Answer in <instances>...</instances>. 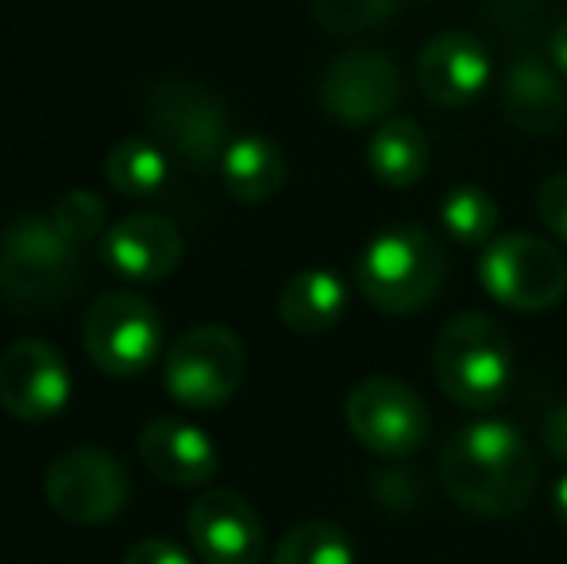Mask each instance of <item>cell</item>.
I'll list each match as a JSON object with an SVG mask.
<instances>
[{
    "label": "cell",
    "mask_w": 567,
    "mask_h": 564,
    "mask_svg": "<svg viewBox=\"0 0 567 564\" xmlns=\"http://www.w3.org/2000/svg\"><path fill=\"white\" fill-rule=\"evenodd\" d=\"M441 483L467 514L509 519L537 491V457L514 425L478 418L441 449Z\"/></svg>",
    "instance_id": "1"
},
{
    "label": "cell",
    "mask_w": 567,
    "mask_h": 564,
    "mask_svg": "<svg viewBox=\"0 0 567 564\" xmlns=\"http://www.w3.org/2000/svg\"><path fill=\"white\" fill-rule=\"evenodd\" d=\"M78 244L51 213H23L0 228V298L12 309H54L78 286Z\"/></svg>",
    "instance_id": "2"
},
{
    "label": "cell",
    "mask_w": 567,
    "mask_h": 564,
    "mask_svg": "<svg viewBox=\"0 0 567 564\" xmlns=\"http://www.w3.org/2000/svg\"><path fill=\"white\" fill-rule=\"evenodd\" d=\"M444 248L421 225H390L355 259V290L379 314H417L444 286Z\"/></svg>",
    "instance_id": "3"
},
{
    "label": "cell",
    "mask_w": 567,
    "mask_h": 564,
    "mask_svg": "<svg viewBox=\"0 0 567 564\" xmlns=\"http://www.w3.org/2000/svg\"><path fill=\"white\" fill-rule=\"evenodd\" d=\"M509 371V337L486 314H460L444 325L433 348V376L441 391L463 410H491L506 399Z\"/></svg>",
    "instance_id": "4"
},
{
    "label": "cell",
    "mask_w": 567,
    "mask_h": 564,
    "mask_svg": "<svg viewBox=\"0 0 567 564\" xmlns=\"http://www.w3.org/2000/svg\"><path fill=\"white\" fill-rule=\"evenodd\" d=\"M143 116L155 140L189 171H213L228 151V109L213 90L186 78H158L143 90Z\"/></svg>",
    "instance_id": "5"
},
{
    "label": "cell",
    "mask_w": 567,
    "mask_h": 564,
    "mask_svg": "<svg viewBox=\"0 0 567 564\" xmlns=\"http://www.w3.org/2000/svg\"><path fill=\"white\" fill-rule=\"evenodd\" d=\"M478 283L498 306L517 314H545L567 294V259L556 244L533 233H506L486 244Z\"/></svg>",
    "instance_id": "6"
},
{
    "label": "cell",
    "mask_w": 567,
    "mask_h": 564,
    "mask_svg": "<svg viewBox=\"0 0 567 564\" xmlns=\"http://www.w3.org/2000/svg\"><path fill=\"white\" fill-rule=\"evenodd\" d=\"M85 356L113 379H135L163 352V317L135 290H109L90 306L82 325Z\"/></svg>",
    "instance_id": "7"
},
{
    "label": "cell",
    "mask_w": 567,
    "mask_h": 564,
    "mask_svg": "<svg viewBox=\"0 0 567 564\" xmlns=\"http://www.w3.org/2000/svg\"><path fill=\"white\" fill-rule=\"evenodd\" d=\"M244 340L225 325H197L166 348L163 383L178 407L217 410L244 383Z\"/></svg>",
    "instance_id": "8"
},
{
    "label": "cell",
    "mask_w": 567,
    "mask_h": 564,
    "mask_svg": "<svg viewBox=\"0 0 567 564\" xmlns=\"http://www.w3.org/2000/svg\"><path fill=\"white\" fill-rule=\"evenodd\" d=\"M43 495L51 511L78 526H101L124 511L132 483L124 460L101 444H74L51 460L43 475Z\"/></svg>",
    "instance_id": "9"
},
{
    "label": "cell",
    "mask_w": 567,
    "mask_h": 564,
    "mask_svg": "<svg viewBox=\"0 0 567 564\" xmlns=\"http://www.w3.org/2000/svg\"><path fill=\"white\" fill-rule=\"evenodd\" d=\"M343 418L363 449L390 460L413 457L421 444H429V433H433L425 399L394 376H371L351 387Z\"/></svg>",
    "instance_id": "10"
},
{
    "label": "cell",
    "mask_w": 567,
    "mask_h": 564,
    "mask_svg": "<svg viewBox=\"0 0 567 564\" xmlns=\"http://www.w3.org/2000/svg\"><path fill=\"white\" fill-rule=\"evenodd\" d=\"M317 101L332 121L363 129L394 113L402 101V70L382 51H343L321 70Z\"/></svg>",
    "instance_id": "11"
},
{
    "label": "cell",
    "mask_w": 567,
    "mask_h": 564,
    "mask_svg": "<svg viewBox=\"0 0 567 564\" xmlns=\"http://www.w3.org/2000/svg\"><path fill=\"white\" fill-rule=\"evenodd\" d=\"M74 379L54 345L23 337L0 352V407L16 422H51L70 407Z\"/></svg>",
    "instance_id": "12"
},
{
    "label": "cell",
    "mask_w": 567,
    "mask_h": 564,
    "mask_svg": "<svg viewBox=\"0 0 567 564\" xmlns=\"http://www.w3.org/2000/svg\"><path fill=\"white\" fill-rule=\"evenodd\" d=\"M189 545L202 564H262L267 537L255 506L239 491L209 488L186 514Z\"/></svg>",
    "instance_id": "13"
},
{
    "label": "cell",
    "mask_w": 567,
    "mask_h": 564,
    "mask_svg": "<svg viewBox=\"0 0 567 564\" xmlns=\"http://www.w3.org/2000/svg\"><path fill=\"white\" fill-rule=\"evenodd\" d=\"M101 259L127 283H158L182 264V233L158 213H132L105 228Z\"/></svg>",
    "instance_id": "14"
},
{
    "label": "cell",
    "mask_w": 567,
    "mask_h": 564,
    "mask_svg": "<svg viewBox=\"0 0 567 564\" xmlns=\"http://www.w3.org/2000/svg\"><path fill=\"white\" fill-rule=\"evenodd\" d=\"M140 457L155 480L171 488H205L217 475V444L202 425L158 414L140 429Z\"/></svg>",
    "instance_id": "15"
},
{
    "label": "cell",
    "mask_w": 567,
    "mask_h": 564,
    "mask_svg": "<svg viewBox=\"0 0 567 564\" xmlns=\"http://www.w3.org/2000/svg\"><path fill=\"white\" fill-rule=\"evenodd\" d=\"M486 82H491V59L471 31H444L429 39L417 59V85L433 105H471L486 90Z\"/></svg>",
    "instance_id": "16"
},
{
    "label": "cell",
    "mask_w": 567,
    "mask_h": 564,
    "mask_svg": "<svg viewBox=\"0 0 567 564\" xmlns=\"http://www.w3.org/2000/svg\"><path fill=\"white\" fill-rule=\"evenodd\" d=\"M502 113L509 124L529 136H548L564 129L567 121V85L560 82V70L545 66L540 59H514L502 78Z\"/></svg>",
    "instance_id": "17"
},
{
    "label": "cell",
    "mask_w": 567,
    "mask_h": 564,
    "mask_svg": "<svg viewBox=\"0 0 567 564\" xmlns=\"http://www.w3.org/2000/svg\"><path fill=\"white\" fill-rule=\"evenodd\" d=\"M348 314V286L340 275L324 271V267H309L286 279L278 290V317L290 332L301 337H317V332L337 329Z\"/></svg>",
    "instance_id": "18"
},
{
    "label": "cell",
    "mask_w": 567,
    "mask_h": 564,
    "mask_svg": "<svg viewBox=\"0 0 567 564\" xmlns=\"http://www.w3.org/2000/svg\"><path fill=\"white\" fill-rule=\"evenodd\" d=\"M220 178L225 189L236 202L262 205L282 189L286 182V155L270 136H239L228 143L225 158H220Z\"/></svg>",
    "instance_id": "19"
},
{
    "label": "cell",
    "mask_w": 567,
    "mask_h": 564,
    "mask_svg": "<svg viewBox=\"0 0 567 564\" xmlns=\"http://www.w3.org/2000/svg\"><path fill=\"white\" fill-rule=\"evenodd\" d=\"M429 158H433V151H429L425 129L410 116H394V121L379 124V132L367 143V166L390 189L417 186L429 174Z\"/></svg>",
    "instance_id": "20"
},
{
    "label": "cell",
    "mask_w": 567,
    "mask_h": 564,
    "mask_svg": "<svg viewBox=\"0 0 567 564\" xmlns=\"http://www.w3.org/2000/svg\"><path fill=\"white\" fill-rule=\"evenodd\" d=\"M105 178L120 197H132V202L158 197L171 182V151L147 136L120 140L105 155Z\"/></svg>",
    "instance_id": "21"
},
{
    "label": "cell",
    "mask_w": 567,
    "mask_h": 564,
    "mask_svg": "<svg viewBox=\"0 0 567 564\" xmlns=\"http://www.w3.org/2000/svg\"><path fill=\"white\" fill-rule=\"evenodd\" d=\"M270 564H355V550L332 522H301L275 545Z\"/></svg>",
    "instance_id": "22"
},
{
    "label": "cell",
    "mask_w": 567,
    "mask_h": 564,
    "mask_svg": "<svg viewBox=\"0 0 567 564\" xmlns=\"http://www.w3.org/2000/svg\"><path fill=\"white\" fill-rule=\"evenodd\" d=\"M498 202L483 186H455L441 202V225L460 244H486L498 233Z\"/></svg>",
    "instance_id": "23"
},
{
    "label": "cell",
    "mask_w": 567,
    "mask_h": 564,
    "mask_svg": "<svg viewBox=\"0 0 567 564\" xmlns=\"http://www.w3.org/2000/svg\"><path fill=\"white\" fill-rule=\"evenodd\" d=\"M398 0H313V20L329 35H363L394 16Z\"/></svg>",
    "instance_id": "24"
},
{
    "label": "cell",
    "mask_w": 567,
    "mask_h": 564,
    "mask_svg": "<svg viewBox=\"0 0 567 564\" xmlns=\"http://www.w3.org/2000/svg\"><path fill=\"white\" fill-rule=\"evenodd\" d=\"M51 217H54V225L82 248V244L97 240L101 228L109 225V205H105V197L93 194V189H70V194L59 197Z\"/></svg>",
    "instance_id": "25"
},
{
    "label": "cell",
    "mask_w": 567,
    "mask_h": 564,
    "mask_svg": "<svg viewBox=\"0 0 567 564\" xmlns=\"http://www.w3.org/2000/svg\"><path fill=\"white\" fill-rule=\"evenodd\" d=\"M537 213L548 233L560 236L567 244V171L545 178V186H540V194H537Z\"/></svg>",
    "instance_id": "26"
},
{
    "label": "cell",
    "mask_w": 567,
    "mask_h": 564,
    "mask_svg": "<svg viewBox=\"0 0 567 564\" xmlns=\"http://www.w3.org/2000/svg\"><path fill=\"white\" fill-rule=\"evenodd\" d=\"M486 20L498 23V31H525L529 23H540L545 0H483Z\"/></svg>",
    "instance_id": "27"
},
{
    "label": "cell",
    "mask_w": 567,
    "mask_h": 564,
    "mask_svg": "<svg viewBox=\"0 0 567 564\" xmlns=\"http://www.w3.org/2000/svg\"><path fill=\"white\" fill-rule=\"evenodd\" d=\"M120 564H197V561L178 542H171V537H147V542L132 545Z\"/></svg>",
    "instance_id": "28"
},
{
    "label": "cell",
    "mask_w": 567,
    "mask_h": 564,
    "mask_svg": "<svg viewBox=\"0 0 567 564\" xmlns=\"http://www.w3.org/2000/svg\"><path fill=\"white\" fill-rule=\"evenodd\" d=\"M540 437H545L548 452H553L556 460H567V402H564V407H556L553 414L545 418Z\"/></svg>",
    "instance_id": "29"
},
{
    "label": "cell",
    "mask_w": 567,
    "mask_h": 564,
    "mask_svg": "<svg viewBox=\"0 0 567 564\" xmlns=\"http://www.w3.org/2000/svg\"><path fill=\"white\" fill-rule=\"evenodd\" d=\"M548 54H553L556 70H560V74L567 78V20L556 23L553 35H548Z\"/></svg>",
    "instance_id": "30"
},
{
    "label": "cell",
    "mask_w": 567,
    "mask_h": 564,
    "mask_svg": "<svg viewBox=\"0 0 567 564\" xmlns=\"http://www.w3.org/2000/svg\"><path fill=\"white\" fill-rule=\"evenodd\" d=\"M556 519H560L564 522V526H567V475H564V480L560 483H556Z\"/></svg>",
    "instance_id": "31"
}]
</instances>
